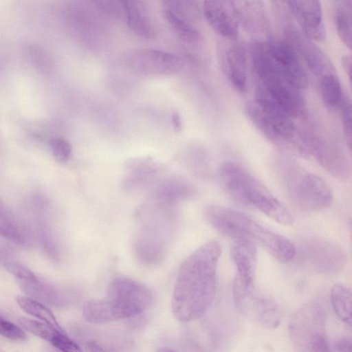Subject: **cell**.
<instances>
[{
  "label": "cell",
  "mask_w": 352,
  "mask_h": 352,
  "mask_svg": "<svg viewBox=\"0 0 352 352\" xmlns=\"http://www.w3.org/2000/svg\"><path fill=\"white\" fill-rule=\"evenodd\" d=\"M220 244L209 241L192 253L180 267L172 298V311L183 322L202 316L210 307L217 286Z\"/></svg>",
  "instance_id": "1"
},
{
  "label": "cell",
  "mask_w": 352,
  "mask_h": 352,
  "mask_svg": "<svg viewBox=\"0 0 352 352\" xmlns=\"http://www.w3.org/2000/svg\"><path fill=\"white\" fill-rule=\"evenodd\" d=\"M204 214L209 223L221 233L234 239L257 243L280 262L287 263L296 254L295 245L288 239L263 226L240 211L207 204L204 208Z\"/></svg>",
  "instance_id": "2"
},
{
  "label": "cell",
  "mask_w": 352,
  "mask_h": 352,
  "mask_svg": "<svg viewBox=\"0 0 352 352\" xmlns=\"http://www.w3.org/2000/svg\"><path fill=\"white\" fill-rule=\"evenodd\" d=\"M152 302V293L146 286L126 277H118L109 284L104 298L84 305L82 315L90 323H106L138 316L148 309Z\"/></svg>",
  "instance_id": "3"
},
{
  "label": "cell",
  "mask_w": 352,
  "mask_h": 352,
  "mask_svg": "<svg viewBox=\"0 0 352 352\" xmlns=\"http://www.w3.org/2000/svg\"><path fill=\"white\" fill-rule=\"evenodd\" d=\"M252 64L256 76V95L276 102L292 118L305 119L307 105L300 90L292 84L270 58L265 45L252 48Z\"/></svg>",
  "instance_id": "4"
},
{
  "label": "cell",
  "mask_w": 352,
  "mask_h": 352,
  "mask_svg": "<svg viewBox=\"0 0 352 352\" xmlns=\"http://www.w3.org/2000/svg\"><path fill=\"white\" fill-rule=\"evenodd\" d=\"M223 189L239 204L253 207L284 226L292 225L289 210L259 180L239 165L228 168L221 177Z\"/></svg>",
  "instance_id": "5"
},
{
  "label": "cell",
  "mask_w": 352,
  "mask_h": 352,
  "mask_svg": "<svg viewBox=\"0 0 352 352\" xmlns=\"http://www.w3.org/2000/svg\"><path fill=\"white\" fill-rule=\"evenodd\" d=\"M245 111L252 124L271 142L290 152L307 156L292 117L270 99L256 96L248 102Z\"/></svg>",
  "instance_id": "6"
},
{
  "label": "cell",
  "mask_w": 352,
  "mask_h": 352,
  "mask_svg": "<svg viewBox=\"0 0 352 352\" xmlns=\"http://www.w3.org/2000/svg\"><path fill=\"white\" fill-rule=\"evenodd\" d=\"M326 319L323 306L316 302L304 305L291 316L288 331L292 346L296 351H330Z\"/></svg>",
  "instance_id": "7"
},
{
  "label": "cell",
  "mask_w": 352,
  "mask_h": 352,
  "mask_svg": "<svg viewBox=\"0 0 352 352\" xmlns=\"http://www.w3.org/2000/svg\"><path fill=\"white\" fill-rule=\"evenodd\" d=\"M236 310L246 319L268 329H276L280 322L278 303L270 294L247 285L235 277L232 287Z\"/></svg>",
  "instance_id": "8"
},
{
  "label": "cell",
  "mask_w": 352,
  "mask_h": 352,
  "mask_svg": "<svg viewBox=\"0 0 352 352\" xmlns=\"http://www.w3.org/2000/svg\"><path fill=\"white\" fill-rule=\"evenodd\" d=\"M293 203L305 212H317L329 208L333 201L332 191L321 177L296 168L284 180Z\"/></svg>",
  "instance_id": "9"
},
{
  "label": "cell",
  "mask_w": 352,
  "mask_h": 352,
  "mask_svg": "<svg viewBox=\"0 0 352 352\" xmlns=\"http://www.w3.org/2000/svg\"><path fill=\"white\" fill-rule=\"evenodd\" d=\"M129 69L141 75L169 76L178 73L183 67L182 58L177 55L155 50H140L126 58Z\"/></svg>",
  "instance_id": "10"
},
{
  "label": "cell",
  "mask_w": 352,
  "mask_h": 352,
  "mask_svg": "<svg viewBox=\"0 0 352 352\" xmlns=\"http://www.w3.org/2000/svg\"><path fill=\"white\" fill-rule=\"evenodd\" d=\"M302 254L312 269L323 274H336L346 263V254L340 248L321 239L307 242Z\"/></svg>",
  "instance_id": "11"
},
{
  "label": "cell",
  "mask_w": 352,
  "mask_h": 352,
  "mask_svg": "<svg viewBox=\"0 0 352 352\" xmlns=\"http://www.w3.org/2000/svg\"><path fill=\"white\" fill-rule=\"evenodd\" d=\"M298 137L308 155H312L324 168L337 177L347 173L346 161L336 148L309 131L298 130Z\"/></svg>",
  "instance_id": "12"
},
{
  "label": "cell",
  "mask_w": 352,
  "mask_h": 352,
  "mask_svg": "<svg viewBox=\"0 0 352 352\" xmlns=\"http://www.w3.org/2000/svg\"><path fill=\"white\" fill-rule=\"evenodd\" d=\"M265 47L275 65L292 84L300 89L307 86V74L290 46L280 42H271L265 44Z\"/></svg>",
  "instance_id": "13"
},
{
  "label": "cell",
  "mask_w": 352,
  "mask_h": 352,
  "mask_svg": "<svg viewBox=\"0 0 352 352\" xmlns=\"http://www.w3.org/2000/svg\"><path fill=\"white\" fill-rule=\"evenodd\" d=\"M230 255L236 267V277L245 284H254L258 263L256 244L250 240L234 239Z\"/></svg>",
  "instance_id": "14"
},
{
  "label": "cell",
  "mask_w": 352,
  "mask_h": 352,
  "mask_svg": "<svg viewBox=\"0 0 352 352\" xmlns=\"http://www.w3.org/2000/svg\"><path fill=\"white\" fill-rule=\"evenodd\" d=\"M204 13L208 23L217 33L230 39L237 37V24L228 0H205Z\"/></svg>",
  "instance_id": "15"
},
{
  "label": "cell",
  "mask_w": 352,
  "mask_h": 352,
  "mask_svg": "<svg viewBox=\"0 0 352 352\" xmlns=\"http://www.w3.org/2000/svg\"><path fill=\"white\" fill-rule=\"evenodd\" d=\"M23 329L50 342L54 347L65 352L80 351L78 345L70 339L63 330H58L48 324L21 317L18 320Z\"/></svg>",
  "instance_id": "16"
},
{
  "label": "cell",
  "mask_w": 352,
  "mask_h": 352,
  "mask_svg": "<svg viewBox=\"0 0 352 352\" xmlns=\"http://www.w3.org/2000/svg\"><path fill=\"white\" fill-rule=\"evenodd\" d=\"M292 2L307 35L317 41L324 39L325 32L319 0H292Z\"/></svg>",
  "instance_id": "17"
},
{
  "label": "cell",
  "mask_w": 352,
  "mask_h": 352,
  "mask_svg": "<svg viewBox=\"0 0 352 352\" xmlns=\"http://www.w3.org/2000/svg\"><path fill=\"white\" fill-rule=\"evenodd\" d=\"M21 289L28 296L53 305L62 307L70 303L74 296L41 282L38 278L34 280H17Z\"/></svg>",
  "instance_id": "18"
},
{
  "label": "cell",
  "mask_w": 352,
  "mask_h": 352,
  "mask_svg": "<svg viewBox=\"0 0 352 352\" xmlns=\"http://www.w3.org/2000/svg\"><path fill=\"white\" fill-rule=\"evenodd\" d=\"M225 69L228 80L239 92L247 87L246 56L243 47L234 45L226 52Z\"/></svg>",
  "instance_id": "19"
},
{
  "label": "cell",
  "mask_w": 352,
  "mask_h": 352,
  "mask_svg": "<svg viewBox=\"0 0 352 352\" xmlns=\"http://www.w3.org/2000/svg\"><path fill=\"white\" fill-rule=\"evenodd\" d=\"M125 11L131 28L144 38L153 36V29L149 21L144 0H119Z\"/></svg>",
  "instance_id": "20"
},
{
  "label": "cell",
  "mask_w": 352,
  "mask_h": 352,
  "mask_svg": "<svg viewBox=\"0 0 352 352\" xmlns=\"http://www.w3.org/2000/svg\"><path fill=\"white\" fill-rule=\"evenodd\" d=\"M331 301L337 316L343 322L351 325L352 322V294L350 287L338 283L331 289Z\"/></svg>",
  "instance_id": "21"
},
{
  "label": "cell",
  "mask_w": 352,
  "mask_h": 352,
  "mask_svg": "<svg viewBox=\"0 0 352 352\" xmlns=\"http://www.w3.org/2000/svg\"><path fill=\"white\" fill-rule=\"evenodd\" d=\"M320 94L324 104L329 109H335L342 104L344 97L338 78L333 73L321 76Z\"/></svg>",
  "instance_id": "22"
},
{
  "label": "cell",
  "mask_w": 352,
  "mask_h": 352,
  "mask_svg": "<svg viewBox=\"0 0 352 352\" xmlns=\"http://www.w3.org/2000/svg\"><path fill=\"white\" fill-rule=\"evenodd\" d=\"M16 301L21 309L25 313L58 330H63L53 313L45 305L34 298L19 296L16 297Z\"/></svg>",
  "instance_id": "23"
},
{
  "label": "cell",
  "mask_w": 352,
  "mask_h": 352,
  "mask_svg": "<svg viewBox=\"0 0 352 352\" xmlns=\"http://www.w3.org/2000/svg\"><path fill=\"white\" fill-rule=\"evenodd\" d=\"M0 235L16 243H24L26 234L14 214L0 201Z\"/></svg>",
  "instance_id": "24"
},
{
  "label": "cell",
  "mask_w": 352,
  "mask_h": 352,
  "mask_svg": "<svg viewBox=\"0 0 352 352\" xmlns=\"http://www.w3.org/2000/svg\"><path fill=\"white\" fill-rule=\"evenodd\" d=\"M168 12L191 25L199 16L195 0H163Z\"/></svg>",
  "instance_id": "25"
},
{
  "label": "cell",
  "mask_w": 352,
  "mask_h": 352,
  "mask_svg": "<svg viewBox=\"0 0 352 352\" xmlns=\"http://www.w3.org/2000/svg\"><path fill=\"white\" fill-rule=\"evenodd\" d=\"M164 15L170 27L179 38L188 43L197 41L198 32L192 25L166 10L164 12Z\"/></svg>",
  "instance_id": "26"
},
{
  "label": "cell",
  "mask_w": 352,
  "mask_h": 352,
  "mask_svg": "<svg viewBox=\"0 0 352 352\" xmlns=\"http://www.w3.org/2000/svg\"><path fill=\"white\" fill-rule=\"evenodd\" d=\"M126 166L138 174H155L163 168L160 162L150 157H138L129 160Z\"/></svg>",
  "instance_id": "27"
},
{
  "label": "cell",
  "mask_w": 352,
  "mask_h": 352,
  "mask_svg": "<svg viewBox=\"0 0 352 352\" xmlns=\"http://www.w3.org/2000/svg\"><path fill=\"white\" fill-rule=\"evenodd\" d=\"M50 146L55 160L60 164L66 163L72 153L71 144L62 138H53L50 141Z\"/></svg>",
  "instance_id": "28"
},
{
  "label": "cell",
  "mask_w": 352,
  "mask_h": 352,
  "mask_svg": "<svg viewBox=\"0 0 352 352\" xmlns=\"http://www.w3.org/2000/svg\"><path fill=\"white\" fill-rule=\"evenodd\" d=\"M336 23L340 38L347 47L351 48V25L350 16H348L345 10L340 9L336 15Z\"/></svg>",
  "instance_id": "29"
},
{
  "label": "cell",
  "mask_w": 352,
  "mask_h": 352,
  "mask_svg": "<svg viewBox=\"0 0 352 352\" xmlns=\"http://www.w3.org/2000/svg\"><path fill=\"white\" fill-rule=\"evenodd\" d=\"M6 270L14 276L17 280H34L38 277L26 266L14 260H5Z\"/></svg>",
  "instance_id": "30"
},
{
  "label": "cell",
  "mask_w": 352,
  "mask_h": 352,
  "mask_svg": "<svg viewBox=\"0 0 352 352\" xmlns=\"http://www.w3.org/2000/svg\"><path fill=\"white\" fill-rule=\"evenodd\" d=\"M340 107L343 132L346 144L351 151L352 143L351 104L348 99L344 98Z\"/></svg>",
  "instance_id": "31"
},
{
  "label": "cell",
  "mask_w": 352,
  "mask_h": 352,
  "mask_svg": "<svg viewBox=\"0 0 352 352\" xmlns=\"http://www.w3.org/2000/svg\"><path fill=\"white\" fill-rule=\"evenodd\" d=\"M0 335L14 340H23L26 334L23 329L0 315Z\"/></svg>",
  "instance_id": "32"
},
{
  "label": "cell",
  "mask_w": 352,
  "mask_h": 352,
  "mask_svg": "<svg viewBox=\"0 0 352 352\" xmlns=\"http://www.w3.org/2000/svg\"><path fill=\"white\" fill-rule=\"evenodd\" d=\"M330 347V351L338 352H351L352 340L351 338H340L334 341Z\"/></svg>",
  "instance_id": "33"
},
{
  "label": "cell",
  "mask_w": 352,
  "mask_h": 352,
  "mask_svg": "<svg viewBox=\"0 0 352 352\" xmlns=\"http://www.w3.org/2000/svg\"><path fill=\"white\" fill-rule=\"evenodd\" d=\"M341 64L346 74L351 79L352 60L351 56H344L341 59Z\"/></svg>",
  "instance_id": "34"
},
{
  "label": "cell",
  "mask_w": 352,
  "mask_h": 352,
  "mask_svg": "<svg viewBox=\"0 0 352 352\" xmlns=\"http://www.w3.org/2000/svg\"><path fill=\"white\" fill-rule=\"evenodd\" d=\"M172 123L174 127L179 130L182 128V121L179 115L177 113H174L172 116Z\"/></svg>",
  "instance_id": "35"
},
{
  "label": "cell",
  "mask_w": 352,
  "mask_h": 352,
  "mask_svg": "<svg viewBox=\"0 0 352 352\" xmlns=\"http://www.w3.org/2000/svg\"><path fill=\"white\" fill-rule=\"evenodd\" d=\"M1 254H0V258H1Z\"/></svg>",
  "instance_id": "36"
}]
</instances>
